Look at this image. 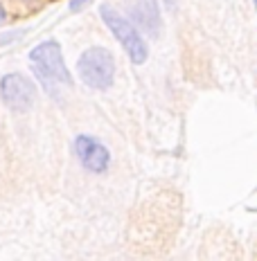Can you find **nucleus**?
<instances>
[{"mask_svg":"<svg viewBox=\"0 0 257 261\" xmlns=\"http://www.w3.org/2000/svg\"><path fill=\"white\" fill-rule=\"evenodd\" d=\"M32 61V70L36 72V77L41 79L43 88H45L50 95H54V88L57 86H70L73 84V77L68 72V65L63 61V54L59 43L48 41L36 45L30 54Z\"/></svg>","mask_w":257,"mask_h":261,"instance_id":"obj_1","label":"nucleus"},{"mask_svg":"<svg viewBox=\"0 0 257 261\" xmlns=\"http://www.w3.org/2000/svg\"><path fill=\"white\" fill-rule=\"evenodd\" d=\"M77 72L81 81L90 88L104 90L113 84L115 74V59L106 47H88L77 61Z\"/></svg>","mask_w":257,"mask_h":261,"instance_id":"obj_2","label":"nucleus"},{"mask_svg":"<svg viewBox=\"0 0 257 261\" xmlns=\"http://www.w3.org/2000/svg\"><path fill=\"white\" fill-rule=\"evenodd\" d=\"M100 12H102L104 23L108 25V30H111L113 34H115V39L120 41V45L124 47V52L129 54L131 61L135 65L145 63L149 50H147V45H145V41H142V36L138 34V30L131 25V20H127L122 14L115 12V9H111L108 5H102Z\"/></svg>","mask_w":257,"mask_h":261,"instance_id":"obj_3","label":"nucleus"},{"mask_svg":"<svg viewBox=\"0 0 257 261\" xmlns=\"http://www.w3.org/2000/svg\"><path fill=\"white\" fill-rule=\"evenodd\" d=\"M0 97L12 111L25 113L30 111L36 99V86L23 74H7L0 81Z\"/></svg>","mask_w":257,"mask_h":261,"instance_id":"obj_4","label":"nucleus"},{"mask_svg":"<svg viewBox=\"0 0 257 261\" xmlns=\"http://www.w3.org/2000/svg\"><path fill=\"white\" fill-rule=\"evenodd\" d=\"M75 151H77L81 165L86 167L92 173H104L108 169V162H111V155H108L106 146L100 144L97 140L88 138V135H79L75 140Z\"/></svg>","mask_w":257,"mask_h":261,"instance_id":"obj_5","label":"nucleus"},{"mask_svg":"<svg viewBox=\"0 0 257 261\" xmlns=\"http://www.w3.org/2000/svg\"><path fill=\"white\" fill-rule=\"evenodd\" d=\"M124 5H127V9L131 12V18L142 30L158 34V30H160V12H158L156 0H124Z\"/></svg>","mask_w":257,"mask_h":261,"instance_id":"obj_6","label":"nucleus"},{"mask_svg":"<svg viewBox=\"0 0 257 261\" xmlns=\"http://www.w3.org/2000/svg\"><path fill=\"white\" fill-rule=\"evenodd\" d=\"M88 3H90V0H73V3H70V9H73V12H79V9L86 7Z\"/></svg>","mask_w":257,"mask_h":261,"instance_id":"obj_7","label":"nucleus"},{"mask_svg":"<svg viewBox=\"0 0 257 261\" xmlns=\"http://www.w3.org/2000/svg\"><path fill=\"white\" fill-rule=\"evenodd\" d=\"M5 18H7V14H5V9L0 7V23H5Z\"/></svg>","mask_w":257,"mask_h":261,"instance_id":"obj_8","label":"nucleus"}]
</instances>
